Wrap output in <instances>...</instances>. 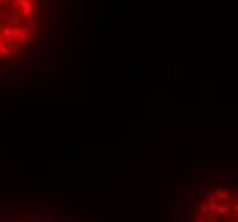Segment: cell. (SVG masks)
I'll return each instance as SVG.
<instances>
[{"mask_svg": "<svg viewBox=\"0 0 238 222\" xmlns=\"http://www.w3.org/2000/svg\"><path fill=\"white\" fill-rule=\"evenodd\" d=\"M170 222H238V166H204L175 190Z\"/></svg>", "mask_w": 238, "mask_h": 222, "instance_id": "1", "label": "cell"}, {"mask_svg": "<svg viewBox=\"0 0 238 222\" xmlns=\"http://www.w3.org/2000/svg\"><path fill=\"white\" fill-rule=\"evenodd\" d=\"M22 14H19L17 10H12L11 14H9V17H7V24H9V27H19L22 24Z\"/></svg>", "mask_w": 238, "mask_h": 222, "instance_id": "2", "label": "cell"}, {"mask_svg": "<svg viewBox=\"0 0 238 222\" xmlns=\"http://www.w3.org/2000/svg\"><path fill=\"white\" fill-rule=\"evenodd\" d=\"M29 72H17V70H9V72H0V80H11L17 77H28Z\"/></svg>", "mask_w": 238, "mask_h": 222, "instance_id": "3", "label": "cell"}, {"mask_svg": "<svg viewBox=\"0 0 238 222\" xmlns=\"http://www.w3.org/2000/svg\"><path fill=\"white\" fill-rule=\"evenodd\" d=\"M22 3H24V0H11V7L14 10H17L19 7H22Z\"/></svg>", "mask_w": 238, "mask_h": 222, "instance_id": "4", "label": "cell"}, {"mask_svg": "<svg viewBox=\"0 0 238 222\" xmlns=\"http://www.w3.org/2000/svg\"><path fill=\"white\" fill-rule=\"evenodd\" d=\"M0 65H2V67H11V61L4 60V58H0Z\"/></svg>", "mask_w": 238, "mask_h": 222, "instance_id": "5", "label": "cell"}, {"mask_svg": "<svg viewBox=\"0 0 238 222\" xmlns=\"http://www.w3.org/2000/svg\"><path fill=\"white\" fill-rule=\"evenodd\" d=\"M0 24H2V12H0ZM0 27H2V26H0Z\"/></svg>", "mask_w": 238, "mask_h": 222, "instance_id": "6", "label": "cell"}]
</instances>
